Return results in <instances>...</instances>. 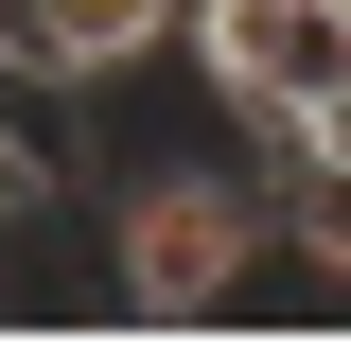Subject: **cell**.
<instances>
[{"label":"cell","mask_w":351,"mask_h":351,"mask_svg":"<svg viewBox=\"0 0 351 351\" xmlns=\"http://www.w3.org/2000/svg\"><path fill=\"white\" fill-rule=\"evenodd\" d=\"M263 246H281V193L263 158H123L106 193V316H246Z\"/></svg>","instance_id":"obj_1"},{"label":"cell","mask_w":351,"mask_h":351,"mask_svg":"<svg viewBox=\"0 0 351 351\" xmlns=\"http://www.w3.org/2000/svg\"><path fill=\"white\" fill-rule=\"evenodd\" d=\"M53 176H71V158H53V141L0 106V246H18V228H53Z\"/></svg>","instance_id":"obj_2"}]
</instances>
